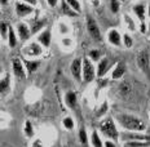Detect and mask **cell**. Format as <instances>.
<instances>
[{
  "instance_id": "obj_34",
  "label": "cell",
  "mask_w": 150,
  "mask_h": 147,
  "mask_svg": "<svg viewBox=\"0 0 150 147\" xmlns=\"http://www.w3.org/2000/svg\"><path fill=\"white\" fill-rule=\"evenodd\" d=\"M123 45L126 46V48H132V45H133L132 36L128 35V34H124L123 35Z\"/></svg>"
},
{
  "instance_id": "obj_14",
  "label": "cell",
  "mask_w": 150,
  "mask_h": 147,
  "mask_svg": "<svg viewBox=\"0 0 150 147\" xmlns=\"http://www.w3.org/2000/svg\"><path fill=\"white\" fill-rule=\"evenodd\" d=\"M127 72V66L124 62H118L111 70V79L112 80H120Z\"/></svg>"
},
{
  "instance_id": "obj_48",
  "label": "cell",
  "mask_w": 150,
  "mask_h": 147,
  "mask_svg": "<svg viewBox=\"0 0 150 147\" xmlns=\"http://www.w3.org/2000/svg\"><path fill=\"white\" fill-rule=\"evenodd\" d=\"M131 1H135V0H131Z\"/></svg>"
},
{
  "instance_id": "obj_33",
  "label": "cell",
  "mask_w": 150,
  "mask_h": 147,
  "mask_svg": "<svg viewBox=\"0 0 150 147\" xmlns=\"http://www.w3.org/2000/svg\"><path fill=\"white\" fill-rule=\"evenodd\" d=\"M120 9V1L119 0H110V11L114 14H117Z\"/></svg>"
},
{
  "instance_id": "obj_17",
  "label": "cell",
  "mask_w": 150,
  "mask_h": 147,
  "mask_svg": "<svg viewBox=\"0 0 150 147\" xmlns=\"http://www.w3.org/2000/svg\"><path fill=\"white\" fill-rule=\"evenodd\" d=\"M65 103L69 108H75L78 105V97H76V93L74 90H69V92L65 94Z\"/></svg>"
},
{
  "instance_id": "obj_35",
  "label": "cell",
  "mask_w": 150,
  "mask_h": 147,
  "mask_svg": "<svg viewBox=\"0 0 150 147\" xmlns=\"http://www.w3.org/2000/svg\"><path fill=\"white\" fill-rule=\"evenodd\" d=\"M127 146H131V147H146V146H150V142H129V143H127Z\"/></svg>"
},
{
  "instance_id": "obj_31",
  "label": "cell",
  "mask_w": 150,
  "mask_h": 147,
  "mask_svg": "<svg viewBox=\"0 0 150 147\" xmlns=\"http://www.w3.org/2000/svg\"><path fill=\"white\" fill-rule=\"evenodd\" d=\"M79 141H80V143H82L83 146L88 145V136H87V132H86L84 128H82V129L79 130Z\"/></svg>"
},
{
  "instance_id": "obj_46",
  "label": "cell",
  "mask_w": 150,
  "mask_h": 147,
  "mask_svg": "<svg viewBox=\"0 0 150 147\" xmlns=\"http://www.w3.org/2000/svg\"><path fill=\"white\" fill-rule=\"evenodd\" d=\"M148 134H149V136H150V128H149V133H148Z\"/></svg>"
},
{
  "instance_id": "obj_43",
  "label": "cell",
  "mask_w": 150,
  "mask_h": 147,
  "mask_svg": "<svg viewBox=\"0 0 150 147\" xmlns=\"http://www.w3.org/2000/svg\"><path fill=\"white\" fill-rule=\"evenodd\" d=\"M0 1H1V5H7L9 3V0H0Z\"/></svg>"
},
{
  "instance_id": "obj_12",
  "label": "cell",
  "mask_w": 150,
  "mask_h": 147,
  "mask_svg": "<svg viewBox=\"0 0 150 147\" xmlns=\"http://www.w3.org/2000/svg\"><path fill=\"white\" fill-rule=\"evenodd\" d=\"M51 40H52V35H51V31H49L48 29L40 31L36 36V41L39 43L43 48H49V45H51Z\"/></svg>"
},
{
  "instance_id": "obj_10",
  "label": "cell",
  "mask_w": 150,
  "mask_h": 147,
  "mask_svg": "<svg viewBox=\"0 0 150 147\" xmlns=\"http://www.w3.org/2000/svg\"><path fill=\"white\" fill-rule=\"evenodd\" d=\"M14 8H16V14H17L20 18L27 17V15H30L34 12L33 5L26 4V3H23V1H17L14 5Z\"/></svg>"
},
{
  "instance_id": "obj_2",
  "label": "cell",
  "mask_w": 150,
  "mask_h": 147,
  "mask_svg": "<svg viewBox=\"0 0 150 147\" xmlns=\"http://www.w3.org/2000/svg\"><path fill=\"white\" fill-rule=\"evenodd\" d=\"M100 133L104 134L106 138L112 139V141H118L120 138L119 132H118V128L115 125V121L112 119H105L104 121L100 123Z\"/></svg>"
},
{
  "instance_id": "obj_6",
  "label": "cell",
  "mask_w": 150,
  "mask_h": 147,
  "mask_svg": "<svg viewBox=\"0 0 150 147\" xmlns=\"http://www.w3.org/2000/svg\"><path fill=\"white\" fill-rule=\"evenodd\" d=\"M122 142H150L149 134H142V132H127L120 136Z\"/></svg>"
},
{
  "instance_id": "obj_32",
  "label": "cell",
  "mask_w": 150,
  "mask_h": 147,
  "mask_svg": "<svg viewBox=\"0 0 150 147\" xmlns=\"http://www.w3.org/2000/svg\"><path fill=\"white\" fill-rule=\"evenodd\" d=\"M0 32H1V39L3 40H8L9 26L5 22H1V26H0Z\"/></svg>"
},
{
  "instance_id": "obj_1",
  "label": "cell",
  "mask_w": 150,
  "mask_h": 147,
  "mask_svg": "<svg viewBox=\"0 0 150 147\" xmlns=\"http://www.w3.org/2000/svg\"><path fill=\"white\" fill-rule=\"evenodd\" d=\"M115 121L120 125L122 129L127 132H144L148 128V125L142 119L131 114H118L115 116Z\"/></svg>"
},
{
  "instance_id": "obj_8",
  "label": "cell",
  "mask_w": 150,
  "mask_h": 147,
  "mask_svg": "<svg viewBox=\"0 0 150 147\" xmlns=\"http://www.w3.org/2000/svg\"><path fill=\"white\" fill-rule=\"evenodd\" d=\"M12 68H13V74L18 79H25L26 77V67H25V63L22 59L20 58H13L12 61Z\"/></svg>"
},
{
  "instance_id": "obj_13",
  "label": "cell",
  "mask_w": 150,
  "mask_h": 147,
  "mask_svg": "<svg viewBox=\"0 0 150 147\" xmlns=\"http://www.w3.org/2000/svg\"><path fill=\"white\" fill-rule=\"evenodd\" d=\"M23 53L26 56H30V57H38L43 53V46L39 44V43H30L26 48L23 49Z\"/></svg>"
},
{
  "instance_id": "obj_9",
  "label": "cell",
  "mask_w": 150,
  "mask_h": 147,
  "mask_svg": "<svg viewBox=\"0 0 150 147\" xmlns=\"http://www.w3.org/2000/svg\"><path fill=\"white\" fill-rule=\"evenodd\" d=\"M16 32L18 35V39H21V41H26L30 39V36L33 35L31 29L29 25H26L25 22H18L16 26Z\"/></svg>"
},
{
  "instance_id": "obj_19",
  "label": "cell",
  "mask_w": 150,
  "mask_h": 147,
  "mask_svg": "<svg viewBox=\"0 0 150 147\" xmlns=\"http://www.w3.org/2000/svg\"><path fill=\"white\" fill-rule=\"evenodd\" d=\"M47 25V20H34V21H31L30 22V29H31V32H33V35L34 34H39L40 31H43L42 29L44 27Z\"/></svg>"
},
{
  "instance_id": "obj_25",
  "label": "cell",
  "mask_w": 150,
  "mask_h": 147,
  "mask_svg": "<svg viewBox=\"0 0 150 147\" xmlns=\"http://www.w3.org/2000/svg\"><path fill=\"white\" fill-rule=\"evenodd\" d=\"M123 20H124V22H126V25H127V27H128V30H129V31H135L137 29V26L135 23V20H133L129 14H124L123 15Z\"/></svg>"
},
{
  "instance_id": "obj_4",
  "label": "cell",
  "mask_w": 150,
  "mask_h": 147,
  "mask_svg": "<svg viewBox=\"0 0 150 147\" xmlns=\"http://www.w3.org/2000/svg\"><path fill=\"white\" fill-rule=\"evenodd\" d=\"M97 76V68L93 65V61H91L88 57L83 58V81L91 83Z\"/></svg>"
},
{
  "instance_id": "obj_41",
  "label": "cell",
  "mask_w": 150,
  "mask_h": 147,
  "mask_svg": "<svg viewBox=\"0 0 150 147\" xmlns=\"http://www.w3.org/2000/svg\"><path fill=\"white\" fill-rule=\"evenodd\" d=\"M21 1L26 3V4H30V5H33V7H35V5L38 4V0H21Z\"/></svg>"
},
{
  "instance_id": "obj_39",
  "label": "cell",
  "mask_w": 150,
  "mask_h": 147,
  "mask_svg": "<svg viewBox=\"0 0 150 147\" xmlns=\"http://www.w3.org/2000/svg\"><path fill=\"white\" fill-rule=\"evenodd\" d=\"M31 147H44V145H43L42 139H35L31 143Z\"/></svg>"
},
{
  "instance_id": "obj_5",
  "label": "cell",
  "mask_w": 150,
  "mask_h": 147,
  "mask_svg": "<svg viewBox=\"0 0 150 147\" xmlns=\"http://www.w3.org/2000/svg\"><path fill=\"white\" fill-rule=\"evenodd\" d=\"M87 31H88L89 36L92 37L95 41H101L102 40V34L100 31V27L96 20L91 15H87Z\"/></svg>"
},
{
  "instance_id": "obj_29",
  "label": "cell",
  "mask_w": 150,
  "mask_h": 147,
  "mask_svg": "<svg viewBox=\"0 0 150 147\" xmlns=\"http://www.w3.org/2000/svg\"><path fill=\"white\" fill-rule=\"evenodd\" d=\"M66 3L69 5H70L71 8L74 9L75 12H76L78 14L80 13V11H82V5H80V1L79 0H66Z\"/></svg>"
},
{
  "instance_id": "obj_23",
  "label": "cell",
  "mask_w": 150,
  "mask_h": 147,
  "mask_svg": "<svg viewBox=\"0 0 150 147\" xmlns=\"http://www.w3.org/2000/svg\"><path fill=\"white\" fill-rule=\"evenodd\" d=\"M91 145L92 147H104V142H102L97 130H93L91 134Z\"/></svg>"
},
{
  "instance_id": "obj_44",
  "label": "cell",
  "mask_w": 150,
  "mask_h": 147,
  "mask_svg": "<svg viewBox=\"0 0 150 147\" xmlns=\"http://www.w3.org/2000/svg\"><path fill=\"white\" fill-rule=\"evenodd\" d=\"M148 17H150V3H149V5H148Z\"/></svg>"
},
{
  "instance_id": "obj_47",
  "label": "cell",
  "mask_w": 150,
  "mask_h": 147,
  "mask_svg": "<svg viewBox=\"0 0 150 147\" xmlns=\"http://www.w3.org/2000/svg\"><path fill=\"white\" fill-rule=\"evenodd\" d=\"M119 1H124V0H119Z\"/></svg>"
},
{
  "instance_id": "obj_11",
  "label": "cell",
  "mask_w": 150,
  "mask_h": 147,
  "mask_svg": "<svg viewBox=\"0 0 150 147\" xmlns=\"http://www.w3.org/2000/svg\"><path fill=\"white\" fill-rule=\"evenodd\" d=\"M108 41L114 46H122L123 45V36L117 29H110L108 31Z\"/></svg>"
},
{
  "instance_id": "obj_40",
  "label": "cell",
  "mask_w": 150,
  "mask_h": 147,
  "mask_svg": "<svg viewBox=\"0 0 150 147\" xmlns=\"http://www.w3.org/2000/svg\"><path fill=\"white\" fill-rule=\"evenodd\" d=\"M47 1V4L49 5V7H52V8H54L56 5L58 4V3H60V0H45Z\"/></svg>"
},
{
  "instance_id": "obj_38",
  "label": "cell",
  "mask_w": 150,
  "mask_h": 147,
  "mask_svg": "<svg viewBox=\"0 0 150 147\" xmlns=\"http://www.w3.org/2000/svg\"><path fill=\"white\" fill-rule=\"evenodd\" d=\"M60 32H61V34H67V32H69V27H67L64 22L60 23Z\"/></svg>"
},
{
  "instance_id": "obj_3",
  "label": "cell",
  "mask_w": 150,
  "mask_h": 147,
  "mask_svg": "<svg viewBox=\"0 0 150 147\" xmlns=\"http://www.w3.org/2000/svg\"><path fill=\"white\" fill-rule=\"evenodd\" d=\"M137 66L141 72L150 80V52L148 49H142L137 54Z\"/></svg>"
},
{
  "instance_id": "obj_15",
  "label": "cell",
  "mask_w": 150,
  "mask_h": 147,
  "mask_svg": "<svg viewBox=\"0 0 150 147\" xmlns=\"http://www.w3.org/2000/svg\"><path fill=\"white\" fill-rule=\"evenodd\" d=\"M111 61L109 58H106V57H104V58H101L98 61V63H97V76L98 77H104L105 75H106V72L109 71V68L111 67Z\"/></svg>"
},
{
  "instance_id": "obj_21",
  "label": "cell",
  "mask_w": 150,
  "mask_h": 147,
  "mask_svg": "<svg viewBox=\"0 0 150 147\" xmlns=\"http://www.w3.org/2000/svg\"><path fill=\"white\" fill-rule=\"evenodd\" d=\"M23 63H25V67H26V71L29 74L35 72L38 68H39V66H40L39 61H30V59H25Z\"/></svg>"
},
{
  "instance_id": "obj_22",
  "label": "cell",
  "mask_w": 150,
  "mask_h": 147,
  "mask_svg": "<svg viewBox=\"0 0 150 147\" xmlns=\"http://www.w3.org/2000/svg\"><path fill=\"white\" fill-rule=\"evenodd\" d=\"M17 40H18V35L14 31V29L12 26H9V34H8V45L9 48H14L17 45Z\"/></svg>"
},
{
  "instance_id": "obj_7",
  "label": "cell",
  "mask_w": 150,
  "mask_h": 147,
  "mask_svg": "<svg viewBox=\"0 0 150 147\" xmlns=\"http://www.w3.org/2000/svg\"><path fill=\"white\" fill-rule=\"evenodd\" d=\"M70 72L76 81L83 80V61L80 58H75L70 65Z\"/></svg>"
},
{
  "instance_id": "obj_26",
  "label": "cell",
  "mask_w": 150,
  "mask_h": 147,
  "mask_svg": "<svg viewBox=\"0 0 150 147\" xmlns=\"http://www.w3.org/2000/svg\"><path fill=\"white\" fill-rule=\"evenodd\" d=\"M62 125H64L65 129L73 130L74 128H75V121H74V119L71 117V116H66L64 120H62Z\"/></svg>"
},
{
  "instance_id": "obj_45",
  "label": "cell",
  "mask_w": 150,
  "mask_h": 147,
  "mask_svg": "<svg viewBox=\"0 0 150 147\" xmlns=\"http://www.w3.org/2000/svg\"><path fill=\"white\" fill-rule=\"evenodd\" d=\"M148 31L150 32V22H149V25H148Z\"/></svg>"
},
{
  "instance_id": "obj_37",
  "label": "cell",
  "mask_w": 150,
  "mask_h": 147,
  "mask_svg": "<svg viewBox=\"0 0 150 147\" xmlns=\"http://www.w3.org/2000/svg\"><path fill=\"white\" fill-rule=\"evenodd\" d=\"M74 41L71 39H64L62 40V46H73Z\"/></svg>"
},
{
  "instance_id": "obj_16",
  "label": "cell",
  "mask_w": 150,
  "mask_h": 147,
  "mask_svg": "<svg viewBox=\"0 0 150 147\" xmlns=\"http://www.w3.org/2000/svg\"><path fill=\"white\" fill-rule=\"evenodd\" d=\"M132 12L137 17V20L140 21V23L145 22V18L148 17V9L145 8V5L144 4H135L132 7Z\"/></svg>"
},
{
  "instance_id": "obj_30",
  "label": "cell",
  "mask_w": 150,
  "mask_h": 147,
  "mask_svg": "<svg viewBox=\"0 0 150 147\" xmlns=\"http://www.w3.org/2000/svg\"><path fill=\"white\" fill-rule=\"evenodd\" d=\"M108 110H109V105H108V102L105 101L104 103H101V105H100L98 110H97V112H96V116H97V117L104 116L106 112H108Z\"/></svg>"
},
{
  "instance_id": "obj_42",
  "label": "cell",
  "mask_w": 150,
  "mask_h": 147,
  "mask_svg": "<svg viewBox=\"0 0 150 147\" xmlns=\"http://www.w3.org/2000/svg\"><path fill=\"white\" fill-rule=\"evenodd\" d=\"M146 30H148V26L145 25V22H144V23H140V31H141V34H145Z\"/></svg>"
},
{
  "instance_id": "obj_28",
  "label": "cell",
  "mask_w": 150,
  "mask_h": 147,
  "mask_svg": "<svg viewBox=\"0 0 150 147\" xmlns=\"http://www.w3.org/2000/svg\"><path fill=\"white\" fill-rule=\"evenodd\" d=\"M88 58L93 62H98L100 59H101V52H100L98 49H92V51H89V53H88Z\"/></svg>"
},
{
  "instance_id": "obj_36",
  "label": "cell",
  "mask_w": 150,
  "mask_h": 147,
  "mask_svg": "<svg viewBox=\"0 0 150 147\" xmlns=\"http://www.w3.org/2000/svg\"><path fill=\"white\" fill-rule=\"evenodd\" d=\"M104 147H117V143L112 139H106L104 142Z\"/></svg>"
},
{
  "instance_id": "obj_18",
  "label": "cell",
  "mask_w": 150,
  "mask_h": 147,
  "mask_svg": "<svg viewBox=\"0 0 150 147\" xmlns=\"http://www.w3.org/2000/svg\"><path fill=\"white\" fill-rule=\"evenodd\" d=\"M0 92L3 96H7L11 92V79H9L8 74H5L0 80Z\"/></svg>"
},
{
  "instance_id": "obj_24",
  "label": "cell",
  "mask_w": 150,
  "mask_h": 147,
  "mask_svg": "<svg viewBox=\"0 0 150 147\" xmlns=\"http://www.w3.org/2000/svg\"><path fill=\"white\" fill-rule=\"evenodd\" d=\"M132 92V85L128 81H122L119 84V93L122 96H128Z\"/></svg>"
},
{
  "instance_id": "obj_20",
  "label": "cell",
  "mask_w": 150,
  "mask_h": 147,
  "mask_svg": "<svg viewBox=\"0 0 150 147\" xmlns=\"http://www.w3.org/2000/svg\"><path fill=\"white\" fill-rule=\"evenodd\" d=\"M60 9H61V13L67 15V17H76L78 15L76 12L66 3V0H61L60 1Z\"/></svg>"
},
{
  "instance_id": "obj_27",
  "label": "cell",
  "mask_w": 150,
  "mask_h": 147,
  "mask_svg": "<svg viewBox=\"0 0 150 147\" xmlns=\"http://www.w3.org/2000/svg\"><path fill=\"white\" fill-rule=\"evenodd\" d=\"M23 132H25V134H26V137H29V138L34 137V127H33V124H31L30 120H26V121H25Z\"/></svg>"
}]
</instances>
